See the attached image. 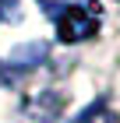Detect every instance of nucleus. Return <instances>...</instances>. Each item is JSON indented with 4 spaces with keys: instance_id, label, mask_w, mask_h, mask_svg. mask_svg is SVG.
<instances>
[{
    "instance_id": "obj_2",
    "label": "nucleus",
    "mask_w": 120,
    "mask_h": 123,
    "mask_svg": "<svg viewBox=\"0 0 120 123\" xmlns=\"http://www.w3.org/2000/svg\"><path fill=\"white\" fill-rule=\"evenodd\" d=\"M78 123H120V120L113 116V109L106 102H92L81 116H78Z\"/></svg>"
},
{
    "instance_id": "obj_3",
    "label": "nucleus",
    "mask_w": 120,
    "mask_h": 123,
    "mask_svg": "<svg viewBox=\"0 0 120 123\" xmlns=\"http://www.w3.org/2000/svg\"><path fill=\"white\" fill-rule=\"evenodd\" d=\"M46 56V42H32V46H21L14 56H11V67H21V63H39Z\"/></svg>"
},
{
    "instance_id": "obj_1",
    "label": "nucleus",
    "mask_w": 120,
    "mask_h": 123,
    "mask_svg": "<svg viewBox=\"0 0 120 123\" xmlns=\"http://www.w3.org/2000/svg\"><path fill=\"white\" fill-rule=\"evenodd\" d=\"M99 32V7L88 4V7H67L56 14V35L60 42H85Z\"/></svg>"
}]
</instances>
